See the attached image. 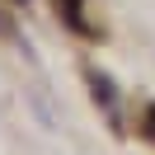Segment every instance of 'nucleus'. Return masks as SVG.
I'll list each match as a JSON object with an SVG mask.
<instances>
[{"label":"nucleus","instance_id":"1","mask_svg":"<svg viewBox=\"0 0 155 155\" xmlns=\"http://www.w3.org/2000/svg\"><path fill=\"white\" fill-rule=\"evenodd\" d=\"M89 85H94V94H99L104 108H117V104H113V89H108V80H104V71H89Z\"/></svg>","mask_w":155,"mask_h":155},{"label":"nucleus","instance_id":"2","mask_svg":"<svg viewBox=\"0 0 155 155\" xmlns=\"http://www.w3.org/2000/svg\"><path fill=\"white\" fill-rule=\"evenodd\" d=\"M150 132H155V108H150Z\"/></svg>","mask_w":155,"mask_h":155},{"label":"nucleus","instance_id":"3","mask_svg":"<svg viewBox=\"0 0 155 155\" xmlns=\"http://www.w3.org/2000/svg\"><path fill=\"white\" fill-rule=\"evenodd\" d=\"M14 5H28V0H14Z\"/></svg>","mask_w":155,"mask_h":155}]
</instances>
